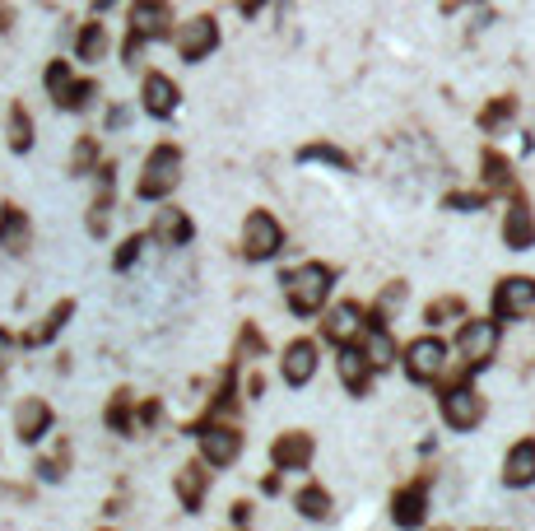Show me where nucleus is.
Here are the masks:
<instances>
[{"instance_id": "nucleus-1", "label": "nucleus", "mask_w": 535, "mask_h": 531, "mask_svg": "<svg viewBox=\"0 0 535 531\" xmlns=\"http://www.w3.org/2000/svg\"><path fill=\"white\" fill-rule=\"evenodd\" d=\"M280 285H284V299H289V308H294L298 317H312V313H321V303H326V294H331L335 266L308 261V266H298V271L284 275Z\"/></svg>"}, {"instance_id": "nucleus-2", "label": "nucleus", "mask_w": 535, "mask_h": 531, "mask_svg": "<svg viewBox=\"0 0 535 531\" xmlns=\"http://www.w3.org/2000/svg\"><path fill=\"white\" fill-rule=\"evenodd\" d=\"M159 38H173V14H168V0H135L131 10V28H126V66H135V56L145 42H159Z\"/></svg>"}, {"instance_id": "nucleus-3", "label": "nucleus", "mask_w": 535, "mask_h": 531, "mask_svg": "<svg viewBox=\"0 0 535 531\" xmlns=\"http://www.w3.org/2000/svg\"><path fill=\"white\" fill-rule=\"evenodd\" d=\"M177 177H182V150L177 145H154L145 159V173L135 182V196L140 201H163V196H173Z\"/></svg>"}, {"instance_id": "nucleus-4", "label": "nucleus", "mask_w": 535, "mask_h": 531, "mask_svg": "<svg viewBox=\"0 0 535 531\" xmlns=\"http://www.w3.org/2000/svg\"><path fill=\"white\" fill-rule=\"evenodd\" d=\"M456 350H461V368H466V373L489 368V359H494V350H498V317H461Z\"/></svg>"}, {"instance_id": "nucleus-5", "label": "nucleus", "mask_w": 535, "mask_h": 531, "mask_svg": "<svg viewBox=\"0 0 535 531\" xmlns=\"http://www.w3.org/2000/svg\"><path fill=\"white\" fill-rule=\"evenodd\" d=\"M284 247V229L270 210H252L242 224V257L247 261H270Z\"/></svg>"}, {"instance_id": "nucleus-6", "label": "nucleus", "mask_w": 535, "mask_h": 531, "mask_svg": "<svg viewBox=\"0 0 535 531\" xmlns=\"http://www.w3.org/2000/svg\"><path fill=\"white\" fill-rule=\"evenodd\" d=\"M442 420L452 424V429H461V434H470L484 420V396L470 387V378L442 387Z\"/></svg>"}, {"instance_id": "nucleus-7", "label": "nucleus", "mask_w": 535, "mask_h": 531, "mask_svg": "<svg viewBox=\"0 0 535 531\" xmlns=\"http://www.w3.org/2000/svg\"><path fill=\"white\" fill-rule=\"evenodd\" d=\"M196 438H201V462L214 466V471H224V466L238 462V452H242V434L233 429V424H201L196 429Z\"/></svg>"}, {"instance_id": "nucleus-8", "label": "nucleus", "mask_w": 535, "mask_h": 531, "mask_svg": "<svg viewBox=\"0 0 535 531\" xmlns=\"http://www.w3.org/2000/svg\"><path fill=\"white\" fill-rule=\"evenodd\" d=\"M535 308V280L531 275H508L494 285V317L498 322H517Z\"/></svg>"}, {"instance_id": "nucleus-9", "label": "nucleus", "mask_w": 535, "mask_h": 531, "mask_svg": "<svg viewBox=\"0 0 535 531\" xmlns=\"http://www.w3.org/2000/svg\"><path fill=\"white\" fill-rule=\"evenodd\" d=\"M219 47V19L214 14H196L191 24L177 28V52H182V61H205V56Z\"/></svg>"}, {"instance_id": "nucleus-10", "label": "nucleus", "mask_w": 535, "mask_h": 531, "mask_svg": "<svg viewBox=\"0 0 535 531\" xmlns=\"http://www.w3.org/2000/svg\"><path fill=\"white\" fill-rule=\"evenodd\" d=\"M442 364H447V345H442L438 336H419V341L405 345V373L415 382L442 378Z\"/></svg>"}, {"instance_id": "nucleus-11", "label": "nucleus", "mask_w": 535, "mask_h": 531, "mask_svg": "<svg viewBox=\"0 0 535 531\" xmlns=\"http://www.w3.org/2000/svg\"><path fill=\"white\" fill-rule=\"evenodd\" d=\"M312 452H317L312 434H303V429H289V434H280L275 443H270V462L280 466V471H308Z\"/></svg>"}, {"instance_id": "nucleus-12", "label": "nucleus", "mask_w": 535, "mask_h": 531, "mask_svg": "<svg viewBox=\"0 0 535 531\" xmlns=\"http://www.w3.org/2000/svg\"><path fill=\"white\" fill-rule=\"evenodd\" d=\"M363 322H368V308H359V303H335L331 313H326V322H321V336L331 345H349V341H359Z\"/></svg>"}, {"instance_id": "nucleus-13", "label": "nucleus", "mask_w": 535, "mask_h": 531, "mask_svg": "<svg viewBox=\"0 0 535 531\" xmlns=\"http://www.w3.org/2000/svg\"><path fill=\"white\" fill-rule=\"evenodd\" d=\"M428 518V476H419L415 485L391 494V522L396 527H419Z\"/></svg>"}, {"instance_id": "nucleus-14", "label": "nucleus", "mask_w": 535, "mask_h": 531, "mask_svg": "<svg viewBox=\"0 0 535 531\" xmlns=\"http://www.w3.org/2000/svg\"><path fill=\"white\" fill-rule=\"evenodd\" d=\"M52 406L42 401V396H24L19 401V410H14V434H19V443H38L47 429H52Z\"/></svg>"}, {"instance_id": "nucleus-15", "label": "nucleus", "mask_w": 535, "mask_h": 531, "mask_svg": "<svg viewBox=\"0 0 535 531\" xmlns=\"http://www.w3.org/2000/svg\"><path fill=\"white\" fill-rule=\"evenodd\" d=\"M503 243L512 252H531L535 247V215H531V205H526V196H512L508 219H503Z\"/></svg>"}, {"instance_id": "nucleus-16", "label": "nucleus", "mask_w": 535, "mask_h": 531, "mask_svg": "<svg viewBox=\"0 0 535 531\" xmlns=\"http://www.w3.org/2000/svg\"><path fill=\"white\" fill-rule=\"evenodd\" d=\"M335 368H340V382H345L349 396H368V387H373V364L363 359V350L354 341L340 345V359H335Z\"/></svg>"}, {"instance_id": "nucleus-17", "label": "nucleus", "mask_w": 535, "mask_h": 531, "mask_svg": "<svg viewBox=\"0 0 535 531\" xmlns=\"http://www.w3.org/2000/svg\"><path fill=\"white\" fill-rule=\"evenodd\" d=\"M28 243H33V224H28V215L19 210V205H0V247L10 252V257H24Z\"/></svg>"}, {"instance_id": "nucleus-18", "label": "nucleus", "mask_w": 535, "mask_h": 531, "mask_svg": "<svg viewBox=\"0 0 535 531\" xmlns=\"http://www.w3.org/2000/svg\"><path fill=\"white\" fill-rule=\"evenodd\" d=\"M503 485H508V490L535 485V438H522V443L508 448V457H503Z\"/></svg>"}, {"instance_id": "nucleus-19", "label": "nucleus", "mask_w": 535, "mask_h": 531, "mask_svg": "<svg viewBox=\"0 0 535 531\" xmlns=\"http://www.w3.org/2000/svg\"><path fill=\"white\" fill-rule=\"evenodd\" d=\"M280 373H284V382H289V387H308L312 373H317V345H312V341L284 345Z\"/></svg>"}, {"instance_id": "nucleus-20", "label": "nucleus", "mask_w": 535, "mask_h": 531, "mask_svg": "<svg viewBox=\"0 0 535 531\" xmlns=\"http://www.w3.org/2000/svg\"><path fill=\"white\" fill-rule=\"evenodd\" d=\"M173 490H177V504L187 508V513H201L205 490H210V471H205V462H187V466H182V471H177V480H173Z\"/></svg>"}, {"instance_id": "nucleus-21", "label": "nucleus", "mask_w": 535, "mask_h": 531, "mask_svg": "<svg viewBox=\"0 0 535 531\" xmlns=\"http://www.w3.org/2000/svg\"><path fill=\"white\" fill-rule=\"evenodd\" d=\"M140 98H145V112L149 117H173L177 103H182V89H177L168 75H145V89H140Z\"/></svg>"}, {"instance_id": "nucleus-22", "label": "nucleus", "mask_w": 535, "mask_h": 531, "mask_svg": "<svg viewBox=\"0 0 535 531\" xmlns=\"http://www.w3.org/2000/svg\"><path fill=\"white\" fill-rule=\"evenodd\" d=\"M149 233H154L163 247H187L191 233H196V224L187 219V210L168 205V210H159V215H154V229H149Z\"/></svg>"}, {"instance_id": "nucleus-23", "label": "nucleus", "mask_w": 535, "mask_h": 531, "mask_svg": "<svg viewBox=\"0 0 535 531\" xmlns=\"http://www.w3.org/2000/svg\"><path fill=\"white\" fill-rule=\"evenodd\" d=\"M112 187H117V168L103 164L98 168V196H94V205H89V233H94V238H103L107 219H112Z\"/></svg>"}, {"instance_id": "nucleus-24", "label": "nucleus", "mask_w": 535, "mask_h": 531, "mask_svg": "<svg viewBox=\"0 0 535 531\" xmlns=\"http://www.w3.org/2000/svg\"><path fill=\"white\" fill-rule=\"evenodd\" d=\"M70 317H75V299H61V303H56V308H52V313L42 317L38 327L28 331V336H24V345H47V341H56V336H61V327H66Z\"/></svg>"}, {"instance_id": "nucleus-25", "label": "nucleus", "mask_w": 535, "mask_h": 531, "mask_svg": "<svg viewBox=\"0 0 535 531\" xmlns=\"http://www.w3.org/2000/svg\"><path fill=\"white\" fill-rule=\"evenodd\" d=\"M298 164H331V168H340V173H354V159H349L340 145H331V140L303 145V150H298Z\"/></svg>"}, {"instance_id": "nucleus-26", "label": "nucleus", "mask_w": 535, "mask_h": 531, "mask_svg": "<svg viewBox=\"0 0 535 531\" xmlns=\"http://www.w3.org/2000/svg\"><path fill=\"white\" fill-rule=\"evenodd\" d=\"M131 406H135V396L126 392V387H121V392H112V401H107V429H112V434H121V438H131V434H140V429H135V415H131Z\"/></svg>"}, {"instance_id": "nucleus-27", "label": "nucleus", "mask_w": 535, "mask_h": 531, "mask_svg": "<svg viewBox=\"0 0 535 531\" xmlns=\"http://www.w3.org/2000/svg\"><path fill=\"white\" fill-rule=\"evenodd\" d=\"M94 98H98V80H75V75H70L52 103H56L61 112H84L89 103H94Z\"/></svg>"}, {"instance_id": "nucleus-28", "label": "nucleus", "mask_w": 535, "mask_h": 531, "mask_svg": "<svg viewBox=\"0 0 535 531\" xmlns=\"http://www.w3.org/2000/svg\"><path fill=\"white\" fill-rule=\"evenodd\" d=\"M480 168H484V182H489V191H517V173H512V164L498 150H484L480 154Z\"/></svg>"}, {"instance_id": "nucleus-29", "label": "nucleus", "mask_w": 535, "mask_h": 531, "mask_svg": "<svg viewBox=\"0 0 535 531\" xmlns=\"http://www.w3.org/2000/svg\"><path fill=\"white\" fill-rule=\"evenodd\" d=\"M294 508L308 522H326V518H331V494L321 490V485H303V490H298V499H294Z\"/></svg>"}, {"instance_id": "nucleus-30", "label": "nucleus", "mask_w": 535, "mask_h": 531, "mask_svg": "<svg viewBox=\"0 0 535 531\" xmlns=\"http://www.w3.org/2000/svg\"><path fill=\"white\" fill-rule=\"evenodd\" d=\"M103 52H107V28L98 19H89L80 28V38H75V56L80 61H103Z\"/></svg>"}, {"instance_id": "nucleus-31", "label": "nucleus", "mask_w": 535, "mask_h": 531, "mask_svg": "<svg viewBox=\"0 0 535 531\" xmlns=\"http://www.w3.org/2000/svg\"><path fill=\"white\" fill-rule=\"evenodd\" d=\"M10 150L14 154L33 150V117H28L24 103H14V108H10Z\"/></svg>"}, {"instance_id": "nucleus-32", "label": "nucleus", "mask_w": 535, "mask_h": 531, "mask_svg": "<svg viewBox=\"0 0 535 531\" xmlns=\"http://www.w3.org/2000/svg\"><path fill=\"white\" fill-rule=\"evenodd\" d=\"M512 117H517V98H494V103L480 112V131H489V136H494L498 126H508Z\"/></svg>"}, {"instance_id": "nucleus-33", "label": "nucleus", "mask_w": 535, "mask_h": 531, "mask_svg": "<svg viewBox=\"0 0 535 531\" xmlns=\"http://www.w3.org/2000/svg\"><path fill=\"white\" fill-rule=\"evenodd\" d=\"M447 317H466V299H461V294L433 299V303L424 308V322H428V327H438V322H447Z\"/></svg>"}, {"instance_id": "nucleus-34", "label": "nucleus", "mask_w": 535, "mask_h": 531, "mask_svg": "<svg viewBox=\"0 0 535 531\" xmlns=\"http://www.w3.org/2000/svg\"><path fill=\"white\" fill-rule=\"evenodd\" d=\"M98 164V136H80L75 140V150H70V173L80 177V173H94Z\"/></svg>"}, {"instance_id": "nucleus-35", "label": "nucleus", "mask_w": 535, "mask_h": 531, "mask_svg": "<svg viewBox=\"0 0 535 531\" xmlns=\"http://www.w3.org/2000/svg\"><path fill=\"white\" fill-rule=\"evenodd\" d=\"M484 205H489V191H447L442 196V210H461V215L484 210Z\"/></svg>"}, {"instance_id": "nucleus-36", "label": "nucleus", "mask_w": 535, "mask_h": 531, "mask_svg": "<svg viewBox=\"0 0 535 531\" xmlns=\"http://www.w3.org/2000/svg\"><path fill=\"white\" fill-rule=\"evenodd\" d=\"M66 471H70V443H61L52 457H42V462H38V476L42 480H61Z\"/></svg>"}, {"instance_id": "nucleus-37", "label": "nucleus", "mask_w": 535, "mask_h": 531, "mask_svg": "<svg viewBox=\"0 0 535 531\" xmlns=\"http://www.w3.org/2000/svg\"><path fill=\"white\" fill-rule=\"evenodd\" d=\"M140 252H145V233H131V238H126V243L117 247V257H112V266H117V271H131L135 261H140Z\"/></svg>"}, {"instance_id": "nucleus-38", "label": "nucleus", "mask_w": 535, "mask_h": 531, "mask_svg": "<svg viewBox=\"0 0 535 531\" xmlns=\"http://www.w3.org/2000/svg\"><path fill=\"white\" fill-rule=\"evenodd\" d=\"M261 350H266V336H261L252 322H247V327L238 331V354H242V359H256Z\"/></svg>"}, {"instance_id": "nucleus-39", "label": "nucleus", "mask_w": 535, "mask_h": 531, "mask_svg": "<svg viewBox=\"0 0 535 531\" xmlns=\"http://www.w3.org/2000/svg\"><path fill=\"white\" fill-rule=\"evenodd\" d=\"M70 80V61H52V66H47V75H42V84H47V94H61V84Z\"/></svg>"}, {"instance_id": "nucleus-40", "label": "nucleus", "mask_w": 535, "mask_h": 531, "mask_svg": "<svg viewBox=\"0 0 535 531\" xmlns=\"http://www.w3.org/2000/svg\"><path fill=\"white\" fill-rule=\"evenodd\" d=\"M405 294H410V289H405L401 280H396V285H387V294H382V303H377V313L387 317L391 308H401V303H405Z\"/></svg>"}, {"instance_id": "nucleus-41", "label": "nucleus", "mask_w": 535, "mask_h": 531, "mask_svg": "<svg viewBox=\"0 0 535 531\" xmlns=\"http://www.w3.org/2000/svg\"><path fill=\"white\" fill-rule=\"evenodd\" d=\"M159 415H163L159 401H145V406H140V420H135V429H149V424H159Z\"/></svg>"}, {"instance_id": "nucleus-42", "label": "nucleus", "mask_w": 535, "mask_h": 531, "mask_svg": "<svg viewBox=\"0 0 535 531\" xmlns=\"http://www.w3.org/2000/svg\"><path fill=\"white\" fill-rule=\"evenodd\" d=\"M242 522H252V504H247V499L233 504V527H242Z\"/></svg>"}, {"instance_id": "nucleus-43", "label": "nucleus", "mask_w": 535, "mask_h": 531, "mask_svg": "<svg viewBox=\"0 0 535 531\" xmlns=\"http://www.w3.org/2000/svg\"><path fill=\"white\" fill-rule=\"evenodd\" d=\"M10 350H14V336H10L5 327H0V368L10 364Z\"/></svg>"}, {"instance_id": "nucleus-44", "label": "nucleus", "mask_w": 535, "mask_h": 531, "mask_svg": "<svg viewBox=\"0 0 535 531\" xmlns=\"http://www.w3.org/2000/svg\"><path fill=\"white\" fill-rule=\"evenodd\" d=\"M233 5H238L242 14H256V10H261V5H266V0H233Z\"/></svg>"}, {"instance_id": "nucleus-45", "label": "nucleus", "mask_w": 535, "mask_h": 531, "mask_svg": "<svg viewBox=\"0 0 535 531\" xmlns=\"http://www.w3.org/2000/svg\"><path fill=\"white\" fill-rule=\"evenodd\" d=\"M261 490H266V494H280V471H275V476H266V480H261Z\"/></svg>"}, {"instance_id": "nucleus-46", "label": "nucleus", "mask_w": 535, "mask_h": 531, "mask_svg": "<svg viewBox=\"0 0 535 531\" xmlns=\"http://www.w3.org/2000/svg\"><path fill=\"white\" fill-rule=\"evenodd\" d=\"M10 24H14V14L5 10V5H0V33H5V28H10Z\"/></svg>"}, {"instance_id": "nucleus-47", "label": "nucleus", "mask_w": 535, "mask_h": 531, "mask_svg": "<svg viewBox=\"0 0 535 531\" xmlns=\"http://www.w3.org/2000/svg\"><path fill=\"white\" fill-rule=\"evenodd\" d=\"M107 5H112V0H94V10H107Z\"/></svg>"}, {"instance_id": "nucleus-48", "label": "nucleus", "mask_w": 535, "mask_h": 531, "mask_svg": "<svg viewBox=\"0 0 535 531\" xmlns=\"http://www.w3.org/2000/svg\"><path fill=\"white\" fill-rule=\"evenodd\" d=\"M0 387H5V368H0Z\"/></svg>"}]
</instances>
